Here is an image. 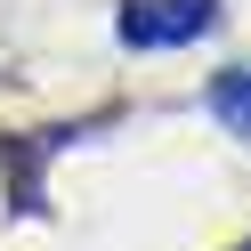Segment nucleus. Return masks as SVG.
I'll return each mask as SVG.
<instances>
[{"mask_svg":"<svg viewBox=\"0 0 251 251\" xmlns=\"http://www.w3.org/2000/svg\"><path fill=\"white\" fill-rule=\"evenodd\" d=\"M219 25V0H122V49H186Z\"/></svg>","mask_w":251,"mask_h":251,"instance_id":"1","label":"nucleus"},{"mask_svg":"<svg viewBox=\"0 0 251 251\" xmlns=\"http://www.w3.org/2000/svg\"><path fill=\"white\" fill-rule=\"evenodd\" d=\"M202 105H211V122H219V130H235V138L251 146V65L219 73V81L202 89Z\"/></svg>","mask_w":251,"mask_h":251,"instance_id":"2","label":"nucleus"},{"mask_svg":"<svg viewBox=\"0 0 251 251\" xmlns=\"http://www.w3.org/2000/svg\"><path fill=\"white\" fill-rule=\"evenodd\" d=\"M235 251H251V243H235Z\"/></svg>","mask_w":251,"mask_h":251,"instance_id":"3","label":"nucleus"}]
</instances>
